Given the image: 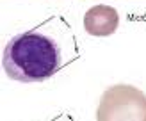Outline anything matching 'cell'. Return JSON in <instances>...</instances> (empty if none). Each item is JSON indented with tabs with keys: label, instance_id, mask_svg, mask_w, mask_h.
<instances>
[{
	"label": "cell",
	"instance_id": "cell-1",
	"mask_svg": "<svg viewBox=\"0 0 146 121\" xmlns=\"http://www.w3.org/2000/svg\"><path fill=\"white\" fill-rule=\"evenodd\" d=\"M61 50L48 36L29 30L9 39L4 48L2 66L7 77L18 82H41L61 68Z\"/></svg>",
	"mask_w": 146,
	"mask_h": 121
},
{
	"label": "cell",
	"instance_id": "cell-2",
	"mask_svg": "<svg viewBox=\"0 0 146 121\" xmlns=\"http://www.w3.org/2000/svg\"><path fill=\"white\" fill-rule=\"evenodd\" d=\"M96 121H146V95L130 84H116L104 91Z\"/></svg>",
	"mask_w": 146,
	"mask_h": 121
},
{
	"label": "cell",
	"instance_id": "cell-3",
	"mask_svg": "<svg viewBox=\"0 0 146 121\" xmlns=\"http://www.w3.org/2000/svg\"><path fill=\"white\" fill-rule=\"evenodd\" d=\"M119 25V14L111 5H94L84 14V28L87 34L105 38L116 32Z\"/></svg>",
	"mask_w": 146,
	"mask_h": 121
}]
</instances>
